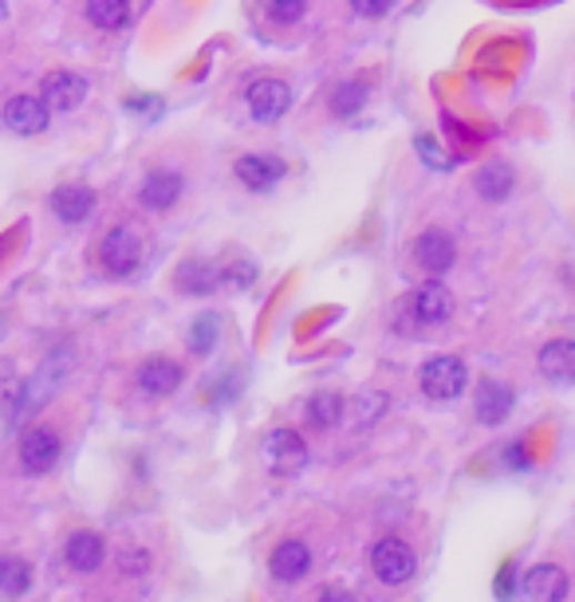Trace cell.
Wrapping results in <instances>:
<instances>
[{"label":"cell","mask_w":575,"mask_h":602,"mask_svg":"<svg viewBox=\"0 0 575 602\" xmlns=\"http://www.w3.org/2000/svg\"><path fill=\"white\" fill-rule=\"evenodd\" d=\"M418 382L430 402H454V398H462L465 387H470V370H465V362L454 359V354H437V359H430L426 367H422Z\"/></svg>","instance_id":"obj_1"},{"label":"cell","mask_w":575,"mask_h":602,"mask_svg":"<svg viewBox=\"0 0 575 602\" xmlns=\"http://www.w3.org/2000/svg\"><path fill=\"white\" fill-rule=\"evenodd\" d=\"M371 571H375L379 583L386 586H402L414 579V571H418V560H414V548H410L406 540H394V535H386V540H379L375 548H371Z\"/></svg>","instance_id":"obj_2"},{"label":"cell","mask_w":575,"mask_h":602,"mask_svg":"<svg viewBox=\"0 0 575 602\" xmlns=\"http://www.w3.org/2000/svg\"><path fill=\"white\" fill-rule=\"evenodd\" d=\"M60 453H63V441H60V433H56L52 425H32V430L20 438V469H24V473H32V476L56 469Z\"/></svg>","instance_id":"obj_3"},{"label":"cell","mask_w":575,"mask_h":602,"mask_svg":"<svg viewBox=\"0 0 575 602\" xmlns=\"http://www.w3.org/2000/svg\"><path fill=\"white\" fill-rule=\"evenodd\" d=\"M264 461H269L272 473L296 476L300 469L307 465V445H304V438H300L296 430H288V425L272 430L269 438H264Z\"/></svg>","instance_id":"obj_4"},{"label":"cell","mask_w":575,"mask_h":602,"mask_svg":"<svg viewBox=\"0 0 575 602\" xmlns=\"http://www.w3.org/2000/svg\"><path fill=\"white\" fill-rule=\"evenodd\" d=\"M99 260H103V268L111 275H131L134 268H139L142 260V241L134 229H127V224H114L111 233L103 237V244H99Z\"/></svg>","instance_id":"obj_5"},{"label":"cell","mask_w":575,"mask_h":602,"mask_svg":"<svg viewBox=\"0 0 575 602\" xmlns=\"http://www.w3.org/2000/svg\"><path fill=\"white\" fill-rule=\"evenodd\" d=\"M414 264L422 268L426 275H442V272H450L454 268V260H457V241L445 229H426V233L414 241Z\"/></svg>","instance_id":"obj_6"},{"label":"cell","mask_w":575,"mask_h":602,"mask_svg":"<svg viewBox=\"0 0 575 602\" xmlns=\"http://www.w3.org/2000/svg\"><path fill=\"white\" fill-rule=\"evenodd\" d=\"M244 103H249V114H253L256 122H276L288 114V107H292V91H288V83H280V79H256V83H249V91H244Z\"/></svg>","instance_id":"obj_7"},{"label":"cell","mask_w":575,"mask_h":602,"mask_svg":"<svg viewBox=\"0 0 575 602\" xmlns=\"http://www.w3.org/2000/svg\"><path fill=\"white\" fill-rule=\"evenodd\" d=\"M48 119H52V107L44 103V99H32V96H17L4 103V127L12 130V134H44L48 130Z\"/></svg>","instance_id":"obj_8"},{"label":"cell","mask_w":575,"mask_h":602,"mask_svg":"<svg viewBox=\"0 0 575 602\" xmlns=\"http://www.w3.org/2000/svg\"><path fill=\"white\" fill-rule=\"evenodd\" d=\"M312 568V548L304 540H280L269 555V571L276 583H300Z\"/></svg>","instance_id":"obj_9"},{"label":"cell","mask_w":575,"mask_h":602,"mask_svg":"<svg viewBox=\"0 0 575 602\" xmlns=\"http://www.w3.org/2000/svg\"><path fill=\"white\" fill-rule=\"evenodd\" d=\"M284 173H288V165L272 154H244L241 162H236V178H241V185H249L253 193L276 190L280 181H284Z\"/></svg>","instance_id":"obj_10"},{"label":"cell","mask_w":575,"mask_h":602,"mask_svg":"<svg viewBox=\"0 0 575 602\" xmlns=\"http://www.w3.org/2000/svg\"><path fill=\"white\" fill-rule=\"evenodd\" d=\"M182 190H185V181L178 170H150L147 181H142V190H139V201L147 209H154V213H167V209L178 205Z\"/></svg>","instance_id":"obj_11"},{"label":"cell","mask_w":575,"mask_h":602,"mask_svg":"<svg viewBox=\"0 0 575 602\" xmlns=\"http://www.w3.org/2000/svg\"><path fill=\"white\" fill-rule=\"evenodd\" d=\"M40 99H44L52 111H75L83 99H88V79L75 76V71H52L40 87Z\"/></svg>","instance_id":"obj_12"},{"label":"cell","mask_w":575,"mask_h":602,"mask_svg":"<svg viewBox=\"0 0 575 602\" xmlns=\"http://www.w3.org/2000/svg\"><path fill=\"white\" fill-rule=\"evenodd\" d=\"M182 367H178L174 359H162V354H158V359H147L139 367V390L147 398H167V394H174L178 387H182Z\"/></svg>","instance_id":"obj_13"},{"label":"cell","mask_w":575,"mask_h":602,"mask_svg":"<svg viewBox=\"0 0 575 602\" xmlns=\"http://www.w3.org/2000/svg\"><path fill=\"white\" fill-rule=\"evenodd\" d=\"M513 390L497 379H481L477 382V402H473V413H477L481 425H501L513 410Z\"/></svg>","instance_id":"obj_14"},{"label":"cell","mask_w":575,"mask_h":602,"mask_svg":"<svg viewBox=\"0 0 575 602\" xmlns=\"http://www.w3.org/2000/svg\"><path fill=\"white\" fill-rule=\"evenodd\" d=\"M63 560H68V568L83 571V575H91V571L103 568L107 560V543L99 532H75L68 535V543H63Z\"/></svg>","instance_id":"obj_15"},{"label":"cell","mask_w":575,"mask_h":602,"mask_svg":"<svg viewBox=\"0 0 575 602\" xmlns=\"http://www.w3.org/2000/svg\"><path fill=\"white\" fill-rule=\"evenodd\" d=\"M410 315L418 319V323H445V319L454 315V300H450V292H445L442 284H422L418 292H410Z\"/></svg>","instance_id":"obj_16"},{"label":"cell","mask_w":575,"mask_h":602,"mask_svg":"<svg viewBox=\"0 0 575 602\" xmlns=\"http://www.w3.org/2000/svg\"><path fill=\"white\" fill-rule=\"evenodd\" d=\"M567 571L556 568V563H541L524 575V594L532 602H564L567 599Z\"/></svg>","instance_id":"obj_17"},{"label":"cell","mask_w":575,"mask_h":602,"mask_svg":"<svg viewBox=\"0 0 575 602\" xmlns=\"http://www.w3.org/2000/svg\"><path fill=\"white\" fill-rule=\"evenodd\" d=\"M541 374L556 387H572L575 382V343L572 339H552L541 347Z\"/></svg>","instance_id":"obj_18"},{"label":"cell","mask_w":575,"mask_h":602,"mask_svg":"<svg viewBox=\"0 0 575 602\" xmlns=\"http://www.w3.org/2000/svg\"><path fill=\"white\" fill-rule=\"evenodd\" d=\"M52 213L60 217L63 224H83L91 213H95V193L88 185H60L52 193Z\"/></svg>","instance_id":"obj_19"},{"label":"cell","mask_w":575,"mask_h":602,"mask_svg":"<svg viewBox=\"0 0 575 602\" xmlns=\"http://www.w3.org/2000/svg\"><path fill=\"white\" fill-rule=\"evenodd\" d=\"M174 284L185 295H210L221 284V268L213 260H185V264H178Z\"/></svg>","instance_id":"obj_20"},{"label":"cell","mask_w":575,"mask_h":602,"mask_svg":"<svg viewBox=\"0 0 575 602\" xmlns=\"http://www.w3.org/2000/svg\"><path fill=\"white\" fill-rule=\"evenodd\" d=\"M343 413H347V398L335 394V390H320V394L307 398V422L315 430H335L343 422Z\"/></svg>","instance_id":"obj_21"},{"label":"cell","mask_w":575,"mask_h":602,"mask_svg":"<svg viewBox=\"0 0 575 602\" xmlns=\"http://www.w3.org/2000/svg\"><path fill=\"white\" fill-rule=\"evenodd\" d=\"M88 20L103 32H119L131 20V0H88Z\"/></svg>","instance_id":"obj_22"},{"label":"cell","mask_w":575,"mask_h":602,"mask_svg":"<svg viewBox=\"0 0 575 602\" xmlns=\"http://www.w3.org/2000/svg\"><path fill=\"white\" fill-rule=\"evenodd\" d=\"M513 170L508 165H501V162H493V165H485V170L477 173V193L485 201H505L508 193H513Z\"/></svg>","instance_id":"obj_23"},{"label":"cell","mask_w":575,"mask_h":602,"mask_svg":"<svg viewBox=\"0 0 575 602\" xmlns=\"http://www.w3.org/2000/svg\"><path fill=\"white\" fill-rule=\"evenodd\" d=\"M32 586V568L20 555H0V591L24 594Z\"/></svg>","instance_id":"obj_24"},{"label":"cell","mask_w":575,"mask_h":602,"mask_svg":"<svg viewBox=\"0 0 575 602\" xmlns=\"http://www.w3.org/2000/svg\"><path fill=\"white\" fill-rule=\"evenodd\" d=\"M383 413H386V398L375 394V390H363V394L351 402V418H355V425H375Z\"/></svg>","instance_id":"obj_25"},{"label":"cell","mask_w":575,"mask_h":602,"mask_svg":"<svg viewBox=\"0 0 575 602\" xmlns=\"http://www.w3.org/2000/svg\"><path fill=\"white\" fill-rule=\"evenodd\" d=\"M414 150H418L422 162H426L430 170H437V173L454 170V162H457L454 154H445V150L437 147V138H434V134H418V138H414Z\"/></svg>","instance_id":"obj_26"},{"label":"cell","mask_w":575,"mask_h":602,"mask_svg":"<svg viewBox=\"0 0 575 602\" xmlns=\"http://www.w3.org/2000/svg\"><path fill=\"white\" fill-rule=\"evenodd\" d=\"M363 103H366V87H363V83H343V87H335L332 111L340 114V119H351V114H355Z\"/></svg>","instance_id":"obj_27"},{"label":"cell","mask_w":575,"mask_h":602,"mask_svg":"<svg viewBox=\"0 0 575 602\" xmlns=\"http://www.w3.org/2000/svg\"><path fill=\"white\" fill-rule=\"evenodd\" d=\"M218 315H201L198 323H193V331H190V351L193 354H210L213 351V343H218Z\"/></svg>","instance_id":"obj_28"},{"label":"cell","mask_w":575,"mask_h":602,"mask_svg":"<svg viewBox=\"0 0 575 602\" xmlns=\"http://www.w3.org/2000/svg\"><path fill=\"white\" fill-rule=\"evenodd\" d=\"M272 20L276 24H300L307 12V0H272Z\"/></svg>","instance_id":"obj_29"},{"label":"cell","mask_w":575,"mask_h":602,"mask_svg":"<svg viewBox=\"0 0 575 602\" xmlns=\"http://www.w3.org/2000/svg\"><path fill=\"white\" fill-rule=\"evenodd\" d=\"M256 280V264L253 260H236L221 272V284H233V288H249Z\"/></svg>","instance_id":"obj_30"},{"label":"cell","mask_w":575,"mask_h":602,"mask_svg":"<svg viewBox=\"0 0 575 602\" xmlns=\"http://www.w3.org/2000/svg\"><path fill=\"white\" fill-rule=\"evenodd\" d=\"M119 568H122V575H131V579L147 575V571H150V555H147V548H131V551H122Z\"/></svg>","instance_id":"obj_31"},{"label":"cell","mask_w":575,"mask_h":602,"mask_svg":"<svg viewBox=\"0 0 575 602\" xmlns=\"http://www.w3.org/2000/svg\"><path fill=\"white\" fill-rule=\"evenodd\" d=\"M351 9H355L359 17L375 20V17H386V12L394 9V0H351Z\"/></svg>","instance_id":"obj_32"},{"label":"cell","mask_w":575,"mask_h":602,"mask_svg":"<svg viewBox=\"0 0 575 602\" xmlns=\"http://www.w3.org/2000/svg\"><path fill=\"white\" fill-rule=\"evenodd\" d=\"M505 465L508 469H532V456H528V445H524V441L505 445Z\"/></svg>","instance_id":"obj_33"},{"label":"cell","mask_w":575,"mask_h":602,"mask_svg":"<svg viewBox=\"0 0 575 602\" xmlns=\"http://www.w3.org/2000/svg\"><path fill=\"white\" fill-rule=\"evenodd\" d=\"M127 107H131V111H139V114H147V119H154V114H158V107H162V99L134 96V99H127Z\"/></svg>","instance_id":"obj_34"},{"label":"cell","mask_w":575,"mask_h":602,"mask_svg":"<svg viewBox=\"0 0 575 602\" xmlns=\"http://www.w3.org/2000/svg\"><path fill=\"white\" fill-rule=\"evenodd\" d=\"M497 599H513V563H508V568H501Z\"/></svg>","instance_id":"obj_35"},{"label":"cell","mask_w":575,"mask_h":602,"mask_svg":"<svg viewBox=\"0 0 575 602\" xmlns=\"http://www.w3.org/2000/svg\"><path fill=\"white\" fill-rule=\"evenodd\" d=\"M315 602H355V594H347V591H323Z\"/></svg>","instance_id":"obj_36"},{"label":"cell","mask_w":575,"mask_h":602,"mask_svg":"<svg viewBox=\"0 0 575 602\" xmlns=\"http://www.w3.org/2000/svg\"><path fill=\"white\" fill-rule=\"evenodd\" d=\"M4 12H9V4H4V0H0V17H4Z\"/></svg>","instance_id":"obj_37"}]
</instances>
